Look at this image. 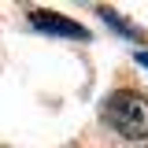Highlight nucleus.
Segmentation results:
<instances>
[{
	"label": "nucleus",
	"mask_w": 148,
	"mask_h": 148,
	"mask_svg": "<svg viewBox=\"0 0 148 148\" xmlns=\"http://www.w3.org/2000/svg\"><path fill=\"white\" fill-rule=\"evenodd\" d=\"M100 15H104V22H111L115 30H122V34H130V37H137V26H130V22H122V15H119V11H108V8H104Z\"/></svg>",
	"instance_id": "nucleus-3"
},
{
	"label": "nucleus",
	"mask_w": 148,
	"mask_h": 148,
	"mask_svg": "<svg viewBox=\"0 0 148 148\" xmlns=\"http://www.w3.org/2000/svg\"><path fill=\"white\" fill-rule=\"evenodd\" d=\"M30 26H34V30H41V34H56V37H74V41H89V30H85L82 22H74V18L59 15V11H45V8L30 11Z\"/></svg>",
	"instance_id": "nucleus-2"
},
{
	"label": "nucleus",
	"mask_w": 148,
	"mask_h": 148,
	"mask_svg": "<svg viewBox=\"0 0 148 148\" xmlns=\"http://www.w3.org/2000/svg\"><path fill=\"white\" fill-rule=\"evenodd\" d=\"M137 63H141V67H148V52H137Z\"/></svg>",
	"instance_id": "nucleus-4"
},
{
	"label": "nucleus",
	"mask_w": 148,
	"mask_h": 148,
	"mask_svg": "<svg viewBox=\"0 0 148 148\" xmlns=\"http://www.w3.org/2000/svg\"><path fill=\"white\" fill-rule=\"evenodd\" d=\"M104 119L119 137L145 141L148 137V96L137 89H115L104 100Z\"/></svg>",
	"instance_id": "nucleus-1"
}]
</instances>
